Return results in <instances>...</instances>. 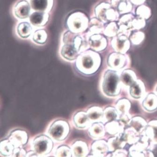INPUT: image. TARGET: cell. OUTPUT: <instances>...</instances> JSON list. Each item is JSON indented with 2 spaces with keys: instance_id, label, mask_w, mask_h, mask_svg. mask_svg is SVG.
Wrapping results in <instances>:
<instances>
[{
  "instance_id": "e575fe53",
  "label": "cell",
  "mask_w": 157,
  "mask_h": 157,
  "mask_svg": "<svg viewBox=\"0 0 157 157\" xmlns=\"http://www.w3.org/2000/svg\"><path fill=\"white\" fill-rule=\"evenodd\" d=\"M130 103L129 101L127 100L123 99L119 101V102L117 103L116 105V110L118 111V113L120 114H125L128 113V111L130 109Z\"/></svg>"
},
{
  "instance_id": "d6a6232c",
  "label": "cell",
  "mask_w": 157,
  "mask_h": 157,
  "mask_svg": "<svg viewBox=\"0 0 157 157\" xmlns=\"http://www.w3.org/2000/svg\"><path fill=\"white\" fill-rule=\"evenodd\" d=\"M47 38V33L44 29H38L35 32L33 36L34 40L39 44H44Z\"/></svg>"
},
{
  "instance_id": "7402d4cb",
  "label": "cell",
  "mask_w": 157,
  "mask_h": 157,
  "mask_svg": "<svg viewBox=\"0 0 157 157\" xmlns=\"http://www.w3.org/2000/svg\"><path fill=\"white\" fill-rule=\"evenodd\" d=\"M121 82L125 86H131L136 81L135 74L131 70L123 72L120 76Z\"/></svg>"
},
{
  "instance_id": "7c38bea8",
  "label": "cell",
  "mask_w": 157,
  "mask_h": 157,
  "mask_svg": "<svg viewBox=\"0 0 157 157\" xmlns=\"http://www.w3.org/2000/svg\"><path fill=\"white\" fill-rule=\"evenodd\" d=\"M49 19V15L45 12H34L30 16V21L35 26H43L46 25Z\"/></svg>"
},
{
  "instance_id": "e0dca14e",
  "label": "cell",
  "mask_w": 157,
  "mask_h": 157,
  "mask_svg": "<svg viewBox=\"0 0 157 157\" xmlns=\"http://www.w3.org/2000/svg\"><path fill=\"white\" fill-rule=\"evenodd\" d=\"M92 154L95 156H103L109 151L108 145L104 140H98L92 144Z\"/></svg>"
},
{
  "instance_id": "cb8c5ba5",
  "label": "cell",
  "mask_w": 157,
  "mask_h": 157,
  "mask_svg": "<svg viewBox=\"0 0 157 157\" xmlns=\"http://www.w3.org/2000/svg\"><path fill=\"white\" fill-rule=\"evenodd\" d=\"M87 114L90 120L92 121H100L103 117L102 109L98 107H92L90 108Z\"/></svg>"
},
{
  "instance_id": "ffe728a7",
  "label": "cell",
  "mask_w": 157,
  "mask_h": 157,
  "mask_svg": "<svg viewBox=\"0 0 157 157\" xmlns=\"http://www.w3.org/2000/svg\"><path fill=\"white\" fill-rule=\"evenodd\" d=\"M105 128L100 123L93 124L89 130L90 135L94 139H100L105 133Z\"/></svg>"
},
{
  "instance_id": "836d02e7",
  "label": "cell",
  "mask_w": 157,
  "mask_h": 157,
  "mask_svg": "<svg viewBox=\"0 0 157 157\" xmlns=\"http://www.w3.org/2000/svg\"><path fill=\"white\" fill-rule=\"evenodd\" d=\"M119 29L116 23L111 22L104 29V34L108 37L115 36L118 33Z\"/></svg>"
},
{
  "instance_id": "603a6c76",
  "label": "cell",
  "mask_w": 157,
  "mask_h": 157,
  "mask_svg": "<svg viewBox=\"0 0 157 157\" xmlns=\"http://www.w3.org/2000/svg\"><path fill=\"white\" fill-rule=\"evenodd\" d=\"M138 137V132L133 128L126 130L123 136V140L129 144L138 142L139 139Z\"/></svg>"
},
{
  "instance_id": "44dd1931",
  "label": "cell",
  "mask_w": 157,
  "mask_h": 157,
  "mask_svg": "<svg viewBox=\"0 0 157 157\" xmlns=\"http://www.w3.org/2000/svg\"><path fill=\"white\" fill-rule=\"evenodd\" d=\"M74 123L78 127H87L89 125L90 119L86 112H79L76 113L74 118Z\"/></svg>"
},
{
  "instance_id": "7dc6e473",
  "label": "cell",
  "mask_w": 157,
  "mask_h": 157,
  "mask_svg": "<svg viewBox=\"0 0 157 157\" xmlns=\"http://www.w3.org/2000/svg\"></svg>"
},
{
  "instance_id": "ba28073f",
  "label": "cell",
  "mask_w": 157,
  "mask_h": 157,
  "mask_svg": "<svg viewBox=\"0 0 157 157\" xmlns=\"http://www.w3.org/2000/svg\"><path fill=\"white\" fill-rule=\"evenodd\" d=\"M89 44L91 48L96 52L104 50L107 46V41L106 38L103 36L96 34H93L90 37Z\"/></svg>"
},
{
  "instance_id": "f35d334b",
  "label": "cell",
  "mask_w": 157,
  "mask_h": 157,
  "mask_svg": "<svg viewBox=\"0 0 157 157\" xmlns=\"http://www.w3.org/2000/svg\"><path fill=\"white\" fill-rule=\"evenodd\" d=\"M144 38V33L142 32H138L132 35L130 39L133 44L138 45L143 41Z\"/></svg>"
},
{
  "instance_id": "4316f807",
  "label": "cell",
  "mask_w": 157,
  "mask_h": 157,
  "mask_svg": "<svg viewBox=\"0 0 157 157\" xmlns=\"http://www.w3.org/2000/svg\"><path fill=\"white\" fill-rule=\"evenodd\" d=\"M126 142L119 137H115L109 139L107 143L109 151H114L123 148L125 145Z\"/></svg>"
},
{
  "instance_id": "f1b7e54d",
  "label": "cell",
  "mask_w": 157,
  "mask_h": 157,
  "mask_svg": "<svg viewBox=\"0 0 157 157\" xmlns=\"http://www.w3.org/2000/svg\"><path fill=\"white\" fill-rule=\"evenodd\" d=\"M32 32V28L27 22H22L18 27V33L19 35L23 38L28 37Z\"/></svg>"
},
{
  "instance_id": "7bdbcfd3",
  "label": "cell",
  "mask_w": 157,
  "mask_h": 157,
  "mask_svg": "<svg viewBox=\"0 0 157 157\" xmlns=\"http://www.w3.org/2000/svg\"><path fill=\"white\" fill-rule=\"evenodd\" d=\"M127 151L122 149L116 150L113 153V156H118V157H124L127 155Z\"/></svg>"
},
{
  "instance_id": "d6986e66",
  "label": "cell",
  "mask_w": 157,
  "mask_h": 157,
  "mask_svg": "<svg viewBox=\"0 0 157 157\" xmlns=\"http://www.w3.org/2000/svg\"><path fill=\"white\" fill-rule=\"evenodd\" d=\"M124 124L122 122L113 121L105 126V130L108 133L111 135L121 134L123 130Z\"/></svg>"
},
{
  "instance_id": "8fae6325",
  "label": "cell",
  "mask_w": 157,
  "mask_h": 157,
  "mask_svg": "<svg viewBox=\"0 0 157 157\" xmlns=\"http://www.w3.org/2000/svg\"><path fill=\"white\" fill-rule=\"evenodd\" d=\"M14 13L16 17L20 19H25L29 16L30 6L28 2L22 0L19 2L14 8Z\"/></svg>"
},
{
  "instance_id": "5bb4252c",
  "label": "cell",
  "mask_w": 157,
  "mask_h": 157,
  "mask_svg": "<svg viewBox=\"0 0 157 157\" xmlns=\"http://www.w3.org/2000/svg\"><path fill=\"white\" fill-rule=\"evenodd\" d=\"M125 60V57L122 54L113 53L109 56L108 64L113 68L119 69L123 67Z\"/></svg>"
},
{
  "instance_id": "8d00e7d4",
  "label": "cell",
  "mask_w": 157,
  "mask_h": 157,
  "mask_svg": "<svg viewBox=\"0 0 157 157\" xmlns=\"http://www.w3.org/2000/svg\"><path fill=\"white\" fill-rule=\"evenodd\" d=\"M134 18V17L131 14L124 15L120 19L118 24L119 26H124L131 30L132 23Z\"/></svg>"
},
{
  "instance_id": "d4e9b609",
  "label": "cell",
  "mask_w": 157,
  "mask_h": 157,
  "mask_svg": "<svg viewBox=\"0 0 157 157\" xmlns=\"http://www.w3.org/2000/svg\"><path fill=\"white\" fill-rule=\"evenodd\" d=\"M149 125L150 127L147 128L145 130L144 136L148 139H151L157 144V121H152Z\"/></svg>"
},
{
  "instance_id": "ac0fdd59",
  "label": "cell",
  "mask_w": 157,
  "mask_h": 157,
  "mask_svg": "<svg viewBox=\"0 0 157 157\" xmlns=\"http://www.w3.org/2000/svg\"><path fill=\"white\" fill-rule=\"evenodd\" d=\"M144 86L141 81H135L131 86V95L135 98H142L144 94Z\"/></svg>"
},
{
  "instance_id": "30bf717a",
  "label": "cell",
  "mask_w": 157,
  "mask_h": 157,
  "mask_svg": "<svg viewBox=\"0 0 157 157\" xmlns=\"http://www.w3.org/2000/svg\"><path fill=\"white\" fill-rule=\"evenodd\" d=\"M31 7L38 12H49L53 5V0H29Z\"/></svg>"
},
{
  "instance_id": "ab89813d",
  "label": "cell",
  "mask_w": 157,
  "mask_h": 157,
  "mask_svg": "<svg viewBox=\"0 0 157 157\" xmlns=\"http://www.w3.org/2000/svg\"><path fill=\"white\" fill-rule=\"evenodd\" d=\"M145 25V22L144 19L142 18H135L132 23L131 31L135 29H139L143 28Z\"/></svg>"
},
{
  "instance_id": "f546056e",
  "label": "cell",
  "mask_w": 157,
  "mask_h": 157,
  "mask_svg": "<svg viewBox=\"0 0 157 157\" xmlns=\"http://www.w3.org/2000/svg\"><path fill=\"white\" fill-rule=\"evenodd\" d=\"M118 111L116 109L111 108H108L106 109L103 112V119L105 123L109 121H114L118 117Z\"/></svg>"
},
{
  "instance_id": "9c48e42d",
  "label": "cell",
  "mask_w": 157,
  "mask_h": 157,
  "mask_svg": "<svg viewBox=\"0 0 157 157\" xmlns=\"http://www.w3.org/2000/svg\"><path fill=\"white\" fill-rule=\"evenodd\" d=\"M9 140L15 147L23 146L27 142V133L24 131L16 130L11 133Z\"/></svg>"
},
{
  "instance_id": "484cf974",
  "label": "cell",
  "mask_w": 157,
  "mask_h": 157,
  "mask_svg": "<svg viewBox=\"0 0 157 157\" xmlns=\"http://www.w3.org/2000/svg\"><path fill=\"white\" fill-rule=\"evenodd\" d=\"M103 22L99 19L92 18L89 23V29L91 33L93 34H100L104 31V25Z\"/></svg>"
},
{
  "instance_id": "4dcf8cb0",
  "label": "cell",
  "mask_w": 157,
  "mask_h": 157,
  "mask_svg": "<svg viewBox=\"0 0 157 157\" xmlns=\"http://www.w3.org/2000/svg\"><path fill=\"white\" fill-rule=\"evenodd\" d=\"M131 126L134 129L138 132L143 131L146 125V123L142 118L136 117L131 120Z\"/></svg>"
},
{
  "instance_id": "b9f144b4",
  "label": "cell",
  "mask_w": 157,
  "mask_h": 157,
  "mask_svg": "<svg viewBox=\"0 0 157 157\" xmlns=\"http://www.w3.org/2000/svg\"><path fill=\"white\" fill-rule=\"evenodd\" d=\"M120 120L123 124H128L130 123L131 119V116L128 114V113H125V114H122V116L120 117Z\"/></svg>"
},
{
  "instance_id": "3957f363",
  "label": "cell",
  "mask_w": 157,
  "mask_h": 157,
  "mask_svg": "<svg viewBox=\"0 0 157 157\" xmlns=\"http://www.w3.org/2000/svg\"><path fill=\"white\" fill-rule=\"evenodd\" d=\"M67 27L72 33L75 34L83 33L89 26V20L86 14L81 12L72 13L67 20Z\"/></svg>"
},
{
  "instance_id": "4fadbf2b",
  "label": "cell",
  "mask_w": 157,
  "mask_h": 157,
  "mask_svg": "<svg viewBox=\"0 0 157 157\" xmlns=\"http://www.w3.org/2000/svg\"><path fill=\"white\" fill-rule=\"evenodd\" d=\"M111 4L112 7L121 14L131 12L132 7L129 0H112Z\"/></svg>"
},
{
  "instance_id": "1f68e13d",
  "label": "cell",
  "mask_w": 157,
  "mask_h": 157,
  "mask_svg": "<svg viewBox=\"0 0 157 157\" xmlns=\"http://www.w3.org/2000/svg\"><path fill=\"white\" fill-rule=\"evenodd\" d=\"M14 145L10 141L4 140L1 142V153L4 156H9L13 153Z\"/></svg>"
},
{
  "instance_id": "5b68a950",
  "label": "cell",
  "mask_w": 157,
  "mask_h": 157,
  "mask_svg": "<svg viewBox=\"0 0 157 157\" xmlns=\"http://www.w3.org/2000/svg\"><path fill=\"white\" fill-rule=\"evenodd\" d=\"M70 132L68 123L64 120H57L52 124L49 128L48 134L54 140L57 141L64 140Z\"/></svg>"
},
{
  "instance_id": "9a60e30c",
  "label": "cell",
  "mask_w": 157,
  "mask_h": 157,
  "mask_svg": "<svg viewBox=\"0 0 157 157\" xmlns=\"http://www.w3.org/2000/svg\"><path fill=\"white\" fill-rule=\"evenodd\" d=\"M79 52L73 44H65L61 50L63 57L68 60H74L78 58Z\"/></svg>"
},
{
  "instance_id": "7a4b0ae2",
  "label": "cell",
  "mask_w": 157,
  "mask_h": 157,
  "mask_svg": "<svg viewBox=\"0 0 157 157\" xmlns=\"http://www.w3.org/2000/svg\"><path fill=\"white\" fill-rule=\"evenodd\" d=\"M120 76L114 71H107L105 74L102 84V90L104 93L109 96L119 94L120 90Z\"/></svg>"
},
{
  "instance_id": "52a82bcc",
  "label": "cell",
  "mask_w": 157,
  "mask_h": 157,
  "mask_svg": "<svg viewBox=\"0 0 157 157\" xmlns=\"http://www.w3.org/2000/svg\"><path fill=\"white\" fill-rule=\"evenodd\" d=\"M112 46L116 52L123 54L128 51L130 47V42L127 36L118 35L112 39Z\"/></svg>"
},
{
  "instance_id": "d590c367",
  "label": "cell",
  "mask_w": 157,
  "mask_h": 157,
  "mask_svg": "<svg viewBox=\"0 0 157 157\" xmlns=\"http://www.w3.org/2000/svg\"><path fill=\"white\" fill-rule=\"evenodd\" d=\"M137 14L139 17L148 19L151 15L150 9L145 5H141L137 9Z\"/></svg>"
},
{
  "instance_id": "60d3db41",
  "label": "cell",
  "mask_w": 157,
  "mask_h": 157,
  "mask_svg": "<svg viewBox=\"0 0 157 157\" xmlns=\"http://www.w3.org/2000/svg\"><path fill=\"white\" fill-rule=\"evenodd\" d=\"M26 152L23 149L16 148L14 150L13 152V157H25L26 156Z\"/></svg>"
},
{
  "instance_id": "2e32d148",
  "label": "cell",
  "mask_w": 157,
  "mask_h": 157,
  "mask_svg": "<svg viewBox=\"0 0 157 157\" xmlns=\"http://www.w3.org/2000/svg\"><path fill=\"white\" fill-rule=\"evenodd\" d=\"M72 152L76 157H85L88 153L87 145L82 141H76L72 146Z\"/></svg>"
},
{
  "instance_id": "bcb514c9",
  "label": "cell",
  "mask_w": 157,
  "mask_h": 157,
  "mask_svg": "<svg viewBox=\"0 0 157 157\" xmlns=\"http://www.w3.org/2000/svg\"><path fill=\"white\" fill-rule=\"evenodd\" d=\"M152 151H153V156H154L153 154H154L155 156H157V144L156 145H154L153 146Z\"/></svg>"
},
{
  "instance_id": "f6af8a7d",
  "label": "cell",
  "mask_w": 157,
  "mask_h": 157,
  "mask_svg": "<svg viewBox=\"0 0 157 157\" xmlns=\"http://www.w3.org/2000/svg\"><path fill=\"white\" fill-rule=\"evenodd\" d=\"M35 154L36 153H35L34 152V151H30V152H29L27 154V155H26V157H33V156H37V154L36 155Z\"/></svg>"
},
{
  "instance_id": "6da1fadb",
  "label": "cell",
  "mask_w": 157,
  "mask_h": 157,
  "mask_svg": "<svg viewBox=\"0 0 157 157\" xmlns=\"http://www.w3.org/2000/svg\"><path fill=\"white\" fill-rule=\"evenodd\" d=\"M100 63V55L95 52L89 50L78 56L76 66L81 73L89 75L94 74L98 70Z\"/></svg>"
},
{
  "instance_id": "83f0119b",
  "label": "cell",
  "mask_w": 157,
  "mask_h": 157,
  "mask_svg": "<svg viewBox=\"0 0 157 157\" xmlns=\"http://www.w3.org/2000/svg\"><path fill=\"white\" fill-rule=\"evenodd\" d=\"M143 106L149 111H153L157 108V97L153 94H150L145 97Z\"/></svg>"
},
{
  "instance_id": "ee69618b",
  "label": "cell",
  "mask_w": 157,
  "mask_h": 157,
  "mask_svg": "<svg viewBox=\"0 0 157 157\" xmlns=\"http://www.w3.org/2000/svg\"><path fill=\"white\" fill-rule=\"evenodd\" d=\"M131 2L135 5H139L145 2V0H131Z\"/></svg>"
},
{
  "instance_id": "277c9868",
  "label": "cell",
  "mask_w": 157,
  "mask_h": 157,
  "mask_svg": "<svg viewBox=\"0 0 157 157\" xmlns=\"http://www.w3.org/2000/svg\"><path fill=\"white\" fill-rule=\"evenodd\" d=\"M95 14L98 19L104 23L109 21H117L119 18V13L108 3L99 4L95 9Z\"/></svg>"
},
{
  "instance_id": "8992f818",
  "label": "cell",
  "mask_w": 157,
  "mask_h": 157,
  "mask_svg": "<svg viewBox=\"0 0 157 157\" xmlns=\"http://www.w3.org/2000/svg\"><path fill=\"white\" fill-rule=\"evenodd\" d=\"M53 147V143L51 139L46 136H38L33 142V149L35 152L39 155L48 154Z\"/></svg>"
},
{
  "instance_id": "74e56055",
  "label": "cell",
  "mask_w": 157,
  "mask_h": 157,
  "mask_svg": "<svg viewBox=\"0 0 157 157\" xmlns=\"http://www.w3.org/2000/svg\"><path fill=\"white\" fill-rule=\"evenodd\" d=\"M56 157H71V151L70 148L67 146H61L55 151Z\"/></svg>"
}]
</instances>
